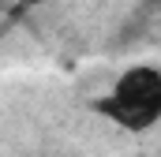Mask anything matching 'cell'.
<instances>
[{"label":"cell","instance_id":"cell-1","mask_svg":"<svg viewBox=\"0 0 161 157\" xmlns=\"http://www.w3.org/2000/svg\"><path fill=\"white\" fill-rule=\"evenodd\" d=\"M97 112L124 131H146L161 120V71L158 68H131L113 90L97 101Z\"/></svg>","mask_w":161,"mask_h":157},{"label":"cell","instance_id":"cell-2","mask_svg":"<svg viewBox=\"0 0 161 157\" xmlns=\"http://www.w3.org/2000/svg\"><path fill=\"white\" fill-rule=\"evenodd\" d=\"M38 4H45V0H23V8H38Z\"/></svg>","mask_w":161,"mask_h":157}]
</instances>
